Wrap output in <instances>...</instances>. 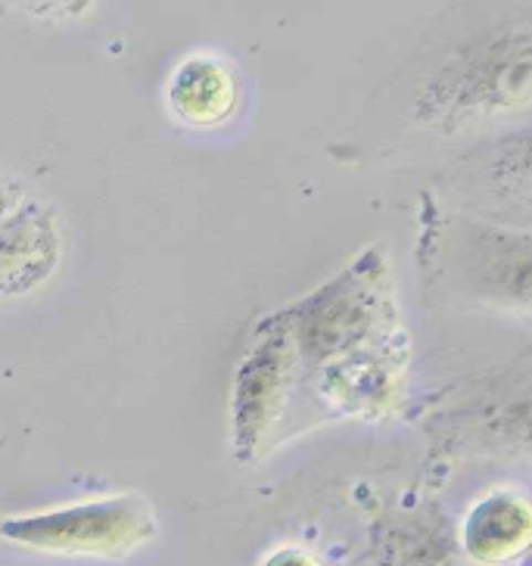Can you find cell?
Returning <instances> with one entry per match:
<instances>
[{"instance_id": "obj_1", "label": "cell", "mask_w": 532, "mask_h": 566, "mask_svg": "<svg viewBox=\"0 0 532 566\" xmlns=\"http://www.w3.org/2000/svg\"><path fill=\"white\" fill-rule=\"evenodd\" d=\"M411 116L424 132L442 137L532 116V17L451 51L420 82Z\"/></svg>"}, {"instance_id": "obj_2", "label": "cell", "mask_w": 532, "mask_h": 566, "mask_svg": "<svg viewBox=\"0 0 532 566\" xmlns=\"http://www.w3.org/2000/svg\"><path fill=\"white\" fill-rule=\"evenodd\" d=\"M281 312L312 374L362 355L408 349L389 255L377 243Z\"/></svg>"}, {"instance_id": "obj_3", "label": "cell", "mask_w": 532, "mask_h": 566, "mask_svg": "<svg viewBox=\"0 0 532 566\" xmlns=\"http://www.w3.org/2000/svg\"><path fill=\"white\" fill-rule=\"evenodd\" d=\"M0 538L41 557L125 564L159 538V516L144 495L113 492L3 516Z\"/></svg>"}, {"instance_id": "obj_4", "label": "cell", "mask_w": 532, "mask_h": 566, "mask_svg": "<svg viewBox=\"0 0 532 566\" xmlns=\"http://www.w3.org/2000/svg\"><path fill=\"white\" fill-rule=\"evenodd\" d=\"M305 377V361L283 312H268L252 327L231 374V451L240 467L259 464L274 449L286 408Z\"/></svg>"}, {"instance_id": "obj_5", "label": "cell", "mask_w": 532, "mask_h": 566, "mask_svg": "<svg viewBox=\"0 0 532 566\" xmlns=\"http://www.w3.org/2000/svg\"><path fill=\"white\" fill-rule=\"evenodd\" d=\"M442 265L465 300L508 315H532V228L455 218Z\"/></svg>"}, {"instance_id": "obj_6", "label": "cell", "mask_w": 532, "mask_h": 566, "mask_svg": "<svg viewBox=\"0 0 532 566\" xmlns=\"http://www.w3.org/2000/svg\"><path fill=\"white\" fill-rule=\"evenodd\" d=\"M405 377L408 349L380 352L317 370L315 389L321 401L336 415L386 420L405 401Z\"/></svg>"}, {"instance_id": "obj_7", "label": "cell", "mask_w": 532, "mask_h": 566, "mask_svg": "<svg viewBox=\"0 0 532 566\" xmlns=\"http://www.w3.org/2000/svg\"><path fill=\"white\" fill-rule=\"evenodd\" d=\"M458 548L473 566L523 564L532 554V499L496 485L461 516Z\"/></svg>"}, {"instance_id": "obj_8", "label": "cell", "mask_w": 532, "mask_h": 566, "mask_svg": "<svg viewBox=\"0 0 532 566\" xmlns=\"http://www.w3.org/2000/svg\"><path fill=\"white\" fill-rule=\"evenodd\" d=\"M60 228L41 200L22 197L0 224V300L32 293L60 265Z\"/></svg>"}, {"instance_id": "obj_9", "label": "cell", "mask_w": 532, "mask_h": 566, "mask_svg": "<svg viewBox=\"0 0 532 566\" xmlns=\"http://www.w3.org/2000/svg\"><path fill=\"white\" fill-rule=\"evenodd\" d=\"M243 82L233 63L216 53H190L171 69L166 84L168 113L187 128H221L240 109Z\"/></svg>"}, {"instance_id": "obj_10", "label": "cell", "mask_w": 532, "mask_h": 566, "mask_svg": "<svg viewBox=\"0 0 532 566\" xmlns=\"http://www.w3.org/2000/svg\"><path fill=\"white\" fill-rule=\"evenodd\" d=\"M486 163V178L496 193L532 206V125L501 140Z\"/></svg>"}, {"instance_id": "obj_11", "label": "cell", "mask_w": 532, "mask_h": 566, "mask_svg": "<svg viewBox=\"0 0 532 566\" xmlns=\"http://www.w3.org/2000/svg\"><path fill=\"white\" fill-rule=\"evenodd\" d=\"M482 430L499 449L532 458V386L492 401L482 415Z\"/></svg>"}, {"instance_id": "obj_12", "label": "cell", "mask_w": 532, "mask_h": 566, "mask_svg": "<svg viewBox=\"0 0 532 566\" xmlns=\"http://www.w3.org/2000/svg\"><path fill=\"white\" fill-rule=\"evenodd\" d=\"M259 566H324V560L315 551L302 548V545H278V548L268 551Z\"/></svg>"}, {"instance_id": "obj_13", "label": "cell", "mask_w": 532, "mask_h": 566, "mask_svg": "<svg viewBox=\"0 0 532 566\" xmlns=\"http://www.w3.org/2000/svg\"><path fill=\"white\" fill-rule=\"evenodd\" d=\"M19 200H22V193H19L17 187H13V184L0 181V224L7 221V216H10L13 209H17Z\"/></svg>"}, {"instance_id": "obj_14", "label": "cell", "mask_w": 532, "mask_h": 566, "mask_svg": "<svg viewBox=\"0 0 532 566\" xmlns=\"http://www.w3.org/2000/svg\"><path fill=\"white\" fill-rule=\"evenodd\" d=\"M520 566H532V554H530V557H526V560H523V564H520Z\"/></svg>"}]
</instances>
